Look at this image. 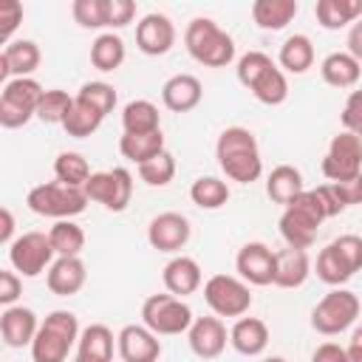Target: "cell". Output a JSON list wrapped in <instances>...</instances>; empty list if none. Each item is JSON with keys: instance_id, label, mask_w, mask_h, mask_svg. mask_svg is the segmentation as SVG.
I'll list each match as a JSON object with an SVG mask.
<instances>
[{"instance_id": "obj_1", "label": "cell", "mask_w": 362, "mask_h": 362, "mask_svg": "<svg viewBox=\"0 0 362 362\" xmlns=\"http://www.w3.org/2000/svg\"><path fill=\"white\" fill-rule=\"evenodd\" d=\"M215 158H218V167L223 170V175L229 181L255 184L263 175L260 147H257V139L249 127L232 124V127L221 130V136L215 141Z\"/></svg>"}, {"instance_id": "obj_2", "label": "cell", "mask_w": 362, "mask_h": 362, "mask_svg": "<svg viewBox=\"0 0 362 362\" xmlns=\"http://www.w3.org/2000/svg\"><path fill=\"white\" fill-rule=\"evenodd\" d=\"M238 82L266 107H277L288 99V79L286 71L263 51H246L238 57Z\"/></svg>"}, {"instance_id": "obj_3", "label": "cell", "mask_w": 362, "mask_h": 362, "mask_svg": "<svg viewBox=\"0 0 362 362\" xmlns=\"http://www.w3.org/2000/svg\"><path fill=\"white\" fill-rule=\"evenodd\" d=\"M184 48L204 68H226L235 62V40L212 17H192L187 23Z\"/></svg>"}, {"instance_id": "obj_4", "label": "cell", "mask_w": 362, "mask_h": 362, "mask_svg": "<svg viewBox=\"0 0 362 362\" xmlns=\"http://www.w3.org/2000/svg\"><path fill=\"white\" fill-rule=\"evenodd\" d=\"M79 320L74 311L57 308L42 322L31 342V362H65L71 348L79 342Z\"/></svg>"}, {"instance_id": "obj_5", "label": "cell", "mask_w": 362, "mask_h": 362, "mask_svg": "<svg viewBox=\"0 0 362 362\" xmlns=\"http://www.w3.org/2000/svg\"><path fill=\"white\" fill-rule=\"evenodd\" d=\"M322 221H328V218L322 212V204H320L317 192L305 189L288 206H283V215H280L277 226H280V235H283L286 246H291V249H311Z\"/></svg>"}, {"instance_id": "obj_6", "label": "cell", "mask_w": 362, "mask_h": 362, "mask_svg": "<svg viewBox=\"0 0 362 362\" xmlns=\"http://www.w3.org/2000/svg\"><path fill=\"white\" fill-rule=\"evenodd\" d=\"M25 204L34 215L42 218H54V221H74L76 215L85 212V206L90 204L85 189L79 187H68L59 181H48V184H37L28 189Z\"/></svg>"}, {"instance_id": "obj_7", "label": "cell", "mask_w": 362, "mask_h": 362, "mask_svg": "<svg viewBox=\"0 0 362 362\" xmlns=\"http://www.w3.org/2000/svg\"><path fill=\"white\" fill-rule=\"evenodd\" d=\"M42 96H45V88L34 76L6 82L0 93V127L17 130L31 119H37V107Z\"/></svg>"}, {"instance_id": "obj_8", "label": "cell", "mask_w": 362, "mask_h": 362, "mask_svg": "<svg viewBox=\"0 0 362 362\" xmlns=\"http://www.w3.org/2000/svg\"><path fill=\"white\" fill-rule=\"evenodd\" d=\"M192 308L175 294H150L141 303V325H147L156 337L187 334L192 325Z\"/></svg>"}, {"instance_id": "obj_9", "label": "cell", "mask_w": 362, "mask_h": 362, "mask_svg": "<svg viewBox=\"0 0 362 362\" xmlns=\"http://www.w3.org/2000/svg\"><path fill=\"white\" fill-rule=\"evenodd\" d=\"M359 311H362V303H359V297L354 291H348L342 286L339 288H331L314 305V311H311V328L317 334H322V337H337V334L348 331L356 322Z\"/></svg>"}, {"instance_id": "obj_10", "label": "cell", "mask_w": 362, "mask_h": 362, "mask_svg": "<svg viewBox=\"0 0 362 362\" xmlns=\"http://www.w3.org/2000/svg\"><path fill=\"white\" fill-rule=\"evenodd\" d=\"M57 260V252L48 240V232H23L17 240L8 246V263L20 277H40L42 272L51 269Z\"/></svg>"}, {"instance_id": "obj_11", "label": "cell", "mask_w": 362, "mask_h": 362, "mask_svg": "<svg viewBox=\"0 0 362 362\" xmlns=\"http://www.w3.org/2000/svg\"><path fill=\"white\" fill-rule=\"evenodd\" d=\"M204 303L215 317H246L252 308V291L249 283L235 274H212L204 283Z\"/></svg>"}, {"instance_id": "obj_12", "label": "cell", "mask_w": 362, "mask_h": 362, "mask_svg": "<svg viewBox=\"0 0 362 362\" xmlns=\"http://www.w3.org/2000/svg\"><path fill=\"white\" fill-rule=\"evenodd\" d=\"M82 189H85L88 201L102 204L110 212H124L133 198V175L127 167L102 170V173H93Z\"/></svg>"}, {"instance_id": "obj_13", "label": "cell", "mask_w": 362, "mask_h": 362, "mask_svg": "<svg viewBox=\"0 0 362 362\" xmlns=\"http://www.w3.org/2000/svg\"><path fill=\"white\" fill-rule=\"evenodd\" d=\"M322 175L331 181V184H339V181H351L356 175H362V139H356L354 133L342 130L331 139L325 156H322V164H320Z\"/></svg>"}, {"instance_id": "obj_14", "label": "cell", "mask_w": 362, "mask_h": 362, "mask_svg": "<svg viewBox=\"0 0 362 362\" xmlns=\"http://www.w3.org/2000/svg\"><path fill=\"white\" fill-rule=\"evenodd\" d=\"M189 238H192V226L189 218L181 212H158L147 223V243L158 252L175 255L189 243Z\"/></svg>"}, {"instance_id": "obj_15", "label": "cell", "mask_w": 362, "mask_h": 362, "mask_svg": "<svg viewBox=\"0 0 362 362\" xmlns=\"http://www.w3.org/2000/svg\"><path fill=\"white\" fill-rule=\"evenodd\" d=\"M235 272L249 286H274V252L263 240H249L235 255Z\"/></svg>"}, {"instance_id": "obj_16", "label": "cell", "mask_w": 362, "mask_h": 362, "mask_svg": "<svg viewBox=\"0 0 362 362\" xmlns=\"http://www.w3.org/2000/svg\"><path fill=\"white\" fill-rule=\"evenodd\" d=\"M136 45L147 57H164L175 45V25L167 14L150 11L136 23Z\"/></svg>"}, {"instance_id": "obj_17", "label": "cell", "mask_w": 362, "mask_h": 362, "mask_svg": "<svg viewBox=\"0 0 362 362\" xmlns=\"http://www.w3.org/2000/svg\"><path fill=\"white\" fill-rule=\"evenodd\" d=\"M187 342L198 359H218L229 342V334L221 317H195L187 331Z\"/></svg>"}, {"instance_id": "obj_18", "label": "cell", "mask_w": 362, "mask_h": 362, "mask_svg": "<svg viewBox=\"0 0 362 362\" xmlns=\"http://www.w3.org/2000/svg\"><path fill=\"white\" fill-rule=\"evenodd\" d=\"M42 62V51L34 40H11L0 54V79L3 85L11 79L31 76Z\"/></svg>"}, {"instance_id": "obj_19", "label": "cell", "mask_w": 362, "mask_h": 362, "mask_svg": "<svg viewBox=\"0 0 362 362\" xmlns=\"http://www.w3.org/2000/svg\"><path fill=\"white\" fill-rule=\"evenodd\" d=\"M116 351L122 362H158L161 342L147 325H124L116 334Z\"/></svg>"}, {"instance_id": "obj_20", "label": "cell", "mask_w": 362, "mask_h": 362, "mask_svg": "<svg viewBox=\"0 0 362 362\" xmlns=\"http://www.w3.org/2000/svg\"><path fill=\"white\" fill-rule=\"evenodd\" d=\"M37 331H40V320H37L34 308H28V305L3 308V314H0V337H3V342L8 348H23V345L31 348Z\"/></svg>"}, {"instance_id": "obj_21", "label": "cell", "mask_w": 362, "mask_h": 362, "mask_svg": "<svg viewBox=\"0 0 362 362\" xmlns=\"http://www.w3.org/2000/svg\"><path fill=\"white\" fill-rule=\"evenodd\" d=\"M161 280H164V288L175 297H187V294H195L204 283V274H201V266L195 257L189 255H175L173 260H167L164 272H161Z\"/></svg>"}, {"instance_id": "obj_22", "label": "cell", "mask_w": 362, "mask_h": 362, "mask_svg": "<svg viewBox=\"0 0 362 362\" xmlns=\"http://www.w3.org/2000/svg\"><path fill=\"white\" fill-rule=\"evenodd\" d=\"M204 99V85L192 74H175L161 85V102L173 113H187Z\"/></svg>"}, {"instance_id": "obj_23", "label": "cell", "mask_w": 362, "mask_h": 362, "mask_svg": "<svg viewBox=\"0 0 362 362\" xmlns=\"http://www.w3.org/2000/svg\"><path fill=\"white\" fill-rule=\"evenodd\" d=\"M85 280H88V269H85L82 257H57L51 263V269L45 272V283H48L51 294H57V297L79 294Z\"/></svg>"}, {"instance_id": "obj_24", "label": "cell", "mask_w": 362, "mask_h": 362, "mask_svg": "<svg viewBox=\"0 0 362 362\" xmlns=\"http://www.w3.org/2000/svg\"><path fill=\"white\" fill-rule=\"evenodd\" d=\"M311 274V257L305 249H280L274 252V286L277 288H300Z\"/></svg>"}, {"instance_id": "obj_25", "label": "cell", "mask_w": 362, "mask_h": 362, "mask_svg": "<svg viewBox=\"0 0 362 362\" xmlns=\"http://www.w3.org/2000/svg\"><path fill=\"white\" fill-rule=\"evenodd\" d=\"M229 345L240 356H260L269 345V325L260 317H238L229 328Z\"/></svg>"}, {"instance_id": "obj_26", "label": "cell", "mask_w": 362, "mask_h": 362, "mask_svg": "<svg viewBox=\"0 0 362 362\" xmlns=\"http://www.w3.org/2000/svg\"><path fill=\"white\" fill-rule=\"evenodd\" d=\"M113 345H116L113 331L102 322H90L79 334L76 356L85 362H113Z\"/></svg>"}, {"instance_id": "obj_27", "label": "cell", "mask_w": 362, "mask_h": 362, "mask_svg": "<svg viewBox=\"0 0 362 362\" xmlns=\"http://www.w3.org/2000/svg\"><path fill=\"white\" fill-rule=\"evenodd\" d=\"M300 192H305V184H303V173L294 164H277L266 175V195L272 204L288 206Z\"/></svg>"}, {"instance_id": "obj_28", "label": "cell", "mask_w": 362, "mask_h": 362, "mask_svg": "<svg viewBox=\"0 0 362 362\" xmlns=\"http://www.w3.org/2000/svg\"><path fill=\"white\" fill-rule=\"evenodd\" d=\"M320 76L331 88H354L362 76V65L348 51H331L320 62Z\"/></svg>"}, {"instance_id": "obj_29", "label": "cell", "mask_w": 362, "mask_h": 362, "mask_svg": "<svg viewBox=\"0 0 362 362\" xmlns=\"http://www.w3.org/2000/svg\"><path fill=\"white\" fill-rule=\"evenodd\" d=\"M314 17L325 31H339L362 20V0H317Z\"/></svg>"}, {"instance_id": "obj_30", "label": "cell", "mask_w": 362, "mask_h": 362, "mask_svg": "<svg viewBox=\"0 0 362 362\" xmlns=\"http://www.w3.org/2000/svg\"><path fill=\"white\" fill-rule=\"evenodd\" d=\"M300 6L297 0H255L252 3V20L263 31H280L297 17Z\"/></svg>"}, {"instance_id": "obj_31", "label": "cell", "mask_w": 362, "mask_h": 362, "mask_svg": "<svg viewBox=\"0 0 362 362\" xmlns=\"http://www.w3.org/2000/svg\"><path fill=\"white\" fill-rule=\"evenodd\" d=\"M277 65L286 74H305L314 65V42L308 34H291L283 40L280 54H277Z\"/></svg>"}, {"instance_id": "obj_32", "label": "cell", "mask_w": 362, "mask_h": 362, "mask_svg": "<svg viewBox=\"0 0 362 362\" xmlns=\"http://www.w3.org/2000/svg\"><path fill=\"white\" fill-rule=\"evenodd\" d=\"M119 153L127 161H133L136 167H141L144 161H150L158 153H164V133L161 130H153V133H122Z\"/></svg>"}, {"instance_id": "obj_33", "label": "cell", "mask_w": 362, "mask_h": 362, "mask_svg": "<svg viewBox=\"0 0 362 362\" xmlns=\"http://www.w3.org/2000/svg\"><path fill=\"white\" fill-rule=\"evenodd\" d=\"M124 57H127L124 40H122L119 34H113V31H105V34H99V37L90 42V65H93L96 71L110 74V71H116V68L124 62Z\"/></svg>"}, {"instance_id": "obj_34", "label": "cell", "mask_w": 362, "mask_h": 362, "mask_svg": "<svg viewBox=\"0 0 362 362\" xmlns=\"http://www.w3.org/2000/svg\"><path fill=\"white\" fill-rule=\"evenodd\" d=\"M122 127L124 133H153L161 130V113L150 99H130L122 107Z\"/></svg>"}, {"instance_id": "obj_35", "label": "cell", "mask_w": 362, "mask_h": 362, "mask_svg": "<svg viewBox=\"0 0 362 362\" xmlns=\"http://www.w3.org/2000/svg\"><path fill=\"white\" fill-rule=\"evenodd\" d=\"M102 122H105V116L99 110H93L79 96H74V105H71V110H68V116L62 122V130L68 136H74V139H88V136H93L99 130Z\"/></svg>"}, {"instance_id": "obj_36", "label": "cell", "mask_w": 362, "mask_h": 362, "mask_svg": "<svg viewBox=\"0 0 362 362\" xmlns=\"http://www.w3.org/2000/svg\"><path fill=\"white\" fill-rule=\"evenodd\" d=\"M90 175H93V173H90L88 158H85L82 153H76V150H62V153L54 158V178H57L59 184H68V187H79V189H82Z\"/></svg>"}, {"instance_id": "obj_37", "label": "cell", "mask_w": 362, "mask_h": 362, "mask_svg": "<svg viewBox=\"0 0 362 362\" xmlns=\"http://www.w3.org/2000/svg\"><path fill=\"white\" fill-rule=\"evenodd\" d=\"M229 184L218 175H201L189 187V198L198 209H221L229 201Z\"/></svg>"}, {"instance_id": "obj_38", "label": "cell", "mask_w": 362, "mask_h": 362, "mask_svg": "<svg viewBox=\"0 0 362 362\" xmlns=\"http://www.w3.org/2000/svg\"><path fill=\"white\" fill-rule=\"evenodd\" d=\"M48 240H51L57 257H79L85 249V232L76 221H57L48 229Z\"/></svg>"}, {"instance_id": "obj_39", "label": "cell", "mask_w": 362, "mask_h": 362, "mask_svg": "<svg viewBox=\"0 0 362 362\" xmlns=\"http://www.w3.org/2000/svg\"><path fill=\"white\" fill-rule=\"evenodd\" d=\"M314 272H317V277L325 283V286H331V288H339L342 283H348L354 274L342 266V260L337 257V252L331 249V246H322L320 249V255H317V260H314Z\"/></svg>"}, {"instance_id": "obj_40", "label": "cell", "mask_w": 362, "mask_h": 362, "mask_svg": "<svg viewBox=\"0 0 362 362\" xmlns=\"http://www.w3.org/2000/svg\"><path fill=\"white\" fill-rule=\"evenodd\" d=\"M136 170H139V178H141L147 187H167V184L175 178V158H173L170 150H164V153H158L156 158L144 161V164L136 167Z\"/></svg>"}, {"instance_id": "obj_41", "label": "cell", "mask_w": 362, "mask_h": 362, "mask_svg": "<svg viewBox=\"0 0 362 362\" xmlns=\"http://www.w3.org/2000/svg\"><path fill=\"white\" fill-rule=\"evenodd\" d=\"M76 96H79L82 102H88L93 110H99L102 116L113 113V107H116V102H119V96H116V88H113L110 82H102V79L85 82V85L76 90Z\"/></svg>"}, {"instance_id": "obj_42", "label": "cell", "mask_w": 362, "mask_h": 362, "mask_svg": "<svg viewBox=\"0 0 362 362\" xmlns=\"http://www.w3.org/2000/svg\"><path fill=\"white\" fill-rule=\"evenodd\" d=\"M71 105H74V96H68V90L51 88V90H45V96L37 107V119L45 122V124H62Z\"/></svg>"}, {"instance_id": "obj_43", "label": "cell", "mask_w": 362, "mask_h": 362, "mask_svg": "<svg viewBox=\"0 0 362 362\" xmlns=\"http://www.w3.org/2000/svg\"><path fill=\"white\" fill-rule=\"evenodd\" d=\"M71 14L82 28H107V0H74Z\"/></svg>"}, {"instance_id": "obj_44", "label": "cell", "mask_w": 362, "mask_h": 362, "mask_svg": "<svg viewBox=\"0 0 362 362\" xmlns=\"http://www.w3.org/2000/svg\"><path fill=\"white\" fill-rule=\"evenodd\" d=\"M334 252H337V257L342 260V266L351 272V274H356L359 269H362V238L359 235H339V238H334L331 243H328Z\"/></svg>"}, {"instance_id": "obj_45", "label": "cell", "mask_w": 362, "mask_h": 362, "mask_svg": "<svg viewBox=\"0 0 362 362\" xmlns=\"http://www.w3.org/2000/svg\"><path fill=\"white\" fill-rule=\"evenodd\" d=\"M339 122H342V127L348 133L362 139V88L348 93V99L342 105V113H339Z\"/></svg>"}, {"instance_id": "obj_46", "label": "cell", "mask_w": 362, "mask_h": 362, "mask_svg": "<svg viewBox=\"0 0 362 362\" xmlns=\"http://www.w3.org/2000/svg\"><path fill=\"white\" fill-rule=\"evenodd\" d=\"M20 294H23V277L14 269H3L0 272V305L3 308L17 305Z\"/></svg>"}, {"instance_id": "obj_47", "label": "cell", "mask_w": 362, "mask_h": 362, "mask_svg": "<svg viewBox=\"0 0 362 362\" xmlns=\"http://www.w3.org/2000/svg\"><path fill=\"white\" fill-rule=\"evenodd\" d=\"M0 37L6 40V45L11 42V34H14V28L23 23V6L17 3V0H3L0 3Z\"/></svg>"}, {"instance_id": "obj_48", "label": "cell", "mask_w": 362, "mask_h": 362, "mask_svg": "<svg viewBox=\"0 0 362 362\" xmlns=\"http://www.w3.org/2000/svg\"><path fill=\"white\" fill-rule=\"evenodd\" d=\"M136 17L133 0H107V28H124Z\"/></svg>"}, {"instance_id": "obj_49", "label": "cell", "mask_w": 362, "mask_h": 362, "mask_svg": "<svg viewBox=\"0 0 362 362\" xmlns=\"http://www.w3.org/2000/svg\"><path fill=\"white\" fill-rule=\"evenodd\" d=\"M314 192H317V198H320V204H322L325 218H337L339 212H345V204L339 201V195H337V189H334V184H331V181H328V184L314 187Z\"/></svg>"}, {"instance_id": "obj_50", "label": "cell", "mask_w": 362, "mask_h": 362, "mask_svg": "<svg viewBox=\"0 0 362 362\" xmlns=\"http://www.w3.org/2000/svg\"><path fill=\"white\" fill-rule=\"evenodd\" d=\"M334 189H337L339 201L345 204V209L362 204V175H356L351 181H339V184H334Z\"/></svg>"}, {"instance_id": "obj_51", "label": "cell", "mask_w": 362, "mask_h": 362, "mask_svg": "<svg viewBox=\"0 0 362 362\" xmlns=\"http://www.w3.org/2000/svg\"><path fill=\"white\" fill-rule=\"evenodd\" d=\"M311 362H348V354L342 345L337 342H322L317 345V351L311 354Z\"/></svg>"}, {"instance_id": "obj_52", "label": "cell", "mask_w": 362, "mask_h": 362, "mask_svg": "<svg viewBox=\"0 0 362 362\" xmlns=\"http://www.w3.org/2000/svg\"><path fill=\"white\" fill-rule=\"evenodd\" d=\"M345 51L362 65V20H356L351 28H348V37H345Z\"/></svg>"}, {"instance_id": "obj_53", "label": "cell", "mask_w": 362, "mask_h": 362, "mask_svg": "<svg viewBox=\"0 0 362 362\" xmlns=\"http://www.w3.org/2000/svg\"><path fill=\"white\" fill-rule=\"evenodd\" d=\"M17 238H14V215L8 206L0 209V243L3 246H11Z\"/></svg>"}, {"instance_id": "obj_54", "label": "cell", "mask_w": 362, "mask_h": 362, "mask_svg": "<svg viewBox=\"0 0 362 362\" xmlns=\"http://www.w3.org/2000/svg\"><path fill=\"white\" fill-rule=\"evenodd\" d=\"M351 348H356V351H362V325L359 328H354V334H351V342H348Z\"/></svg>"}, {"instance_id": "obj_55", "label": "cell", "mask_w": 362, "mask_h": 362, "mask_svg": "<svg viewBox=\"0 0 362 362\" xmlns=\"http://www.w3.org/2000/svg\"><path fill=\"white\" fill-rule=\"evenodd\" d=\"M263 362H286V359H283V356H266Z\"/></svg>"}, {"instance_id": "obj_56", "label": "cell", "mask_w": 362, "mask_h": 362, "mask_svg": "<svg viewBox=\"0 0 362 362\" xmlns=\"http://www.w3.org/2000/svg\"><path fill=\"white\" fill-rule=\"evenodd\" d=\"M74 362H85V359H79V356H76V359H74Z\"/></svg>"}]
</instances>
